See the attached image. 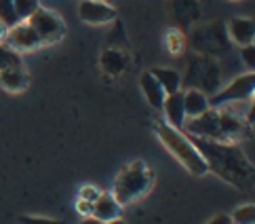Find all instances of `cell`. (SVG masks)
<instances>
[{"label": "cell", "instance_id": "obj_21", "mask_svg": "<svg viewBox=\"0 0 255 224\" xmlns=\"http://www.w3.org/2000/svg\"><path fill=\"white\" fill-rule=\"evenodd\" d=\"M6 68H21V59L17 55V51L0 44V72Z\"/></svg>", "mask_w": 255, "mask_h": 224}, {"label": "cell", "instance_id": "obj_3", "mask_svg": "<svg viewBox=\"0 0 255 224\" xmlns=\"http://www.w3.org/2000/svg\"><path fill=\"white\" fill-rule=\"evenodd\" d=\"M156 136L162 142V146H165L192 176L200 178L207 174L205 159L200 157V152L194 148L192 142L188 140V136H184L179 129L169 127L167 123H156Z\"/></svg>", "mask_w": 255, "mask_h": 224}, {"label": "cell", "instance_id": "obj_9", "mask_svg": "<svg viewBox=\"0 0 255 224\" xmlns=\"http://www.w3.org/2000/svg\"><path fill=\"white\" fill-rule=\"evenodd\" d=\"M4 40H6V47L13 51H34L42 44L38 34H36L28 23H21V21L13 25V28H8Z\"/></svg>", "mask_w": 255, "mask_h": 224}, {"label": "cell", "instance_id": "obj_15", "mask_svg": "<svg viewBox=\"0 0 255 224\" xmlns=\"http://www.w3.org/2000/svg\"><path fill=\"white\" fill-rule=\"evenodd\" d=\"M184 93V110H186V119H192V116L203 114L205 110H209V95H205L203 91H196V89H186Z\"/></svg>", "mask_w": 255, "mask_h": 224}, {"label": "cell", "instance_id": "obj_19", "mask_svg": "<svg viewBox=\"0 0 255 224\" xmlns=\"http://www.w3.org/2000/svg\"><path fill=\"white\" fill-rule=\"evenodd\" d=\"M230 220H232V224H253L255 222V208H253V203H247V205L236 208L230 214Z\"/></svg>", "mask_w": 255, "mask_h": 224}, {"label": "cell", "instance_id": "obj_25", "mask_svg": "<svg viewBox=\"0 0 255 224\" xmlns=\"http://www.w3.org/2000/svg\"><path fill=\"white\" fill-rule=\"evenodd\" d=\"M19 224H63L55 218H42V216H19Z\"/></svg>", "mask_w": 255, "mask_h": 224}, {"label": "cell", "instance_id": "obj_16", "mask_svg": "<svg viewBox=\"0 0 255 224\" xmlns=\"http://www.w3.org/2000/svg\"><path fill=\"white\" fill-rule=\"evenodd\" d=\"M141 89H143V95H145V100L150 102L152 108L160 110L167 93L162 91V87L158 85V80L154 78L150 72H143V74H141Z\"/></svg>", "mask_w": 255, "mask_h": 224}, {"label": "cell", "instance_id": "obj_4", "mask_svg": "<svg viewBox=\"0 0 255 224\" xmlns=\"http://www.w3.org/2000/svg\"><path fill=\"white\" fill-rule=\"evenodd\" d=\"M188 44L198 55H207L213 59L228 55L232 49V40L228 36L226 25L222 21H209L203 25H196V28L190 32Z\"/></svg>", "mask_w": 255, "mask_h": 224}, {"label": "cell", "instance_id": "obj_14", "mask_svg": "<svg viewBox=\"0 0 255 224\" xmlns=\"http://www.w3.org/2000/svg\"><path fill=\"white\" fill-rule=\"evenodd\" d=\"M99 64H102V70L106 74L110 76H118L123 74L127 70V55L121 51V49H106L102 53V59H99Z\"/></svg>", "mask_w": 255, "mask_h": 224}, {"label": "cell", "instance_id": "obj_28", "mask_svg": "<svg viewBox=\"0 0 255 224\" xmlns=\"http://www.w3.org/2000/svg\"><path fill=\"white\" fill-rule=\"evenodd\" d=\"M78 224H104V222H99L97 218H93V216H87V218H83Z\"/></svg>", "mask_w": 255, "mask_h": 224}, {"label": "cell", "instance_id": "obj_22", "mask_svg": "<svg viewBox=\"0 0 255 224\" xmlns=\"http://www.w3.org/2000/svg\"><path fill=\"white\" fill-rule=\"evenodd\" d=\"M13 6H15V13H17V17H19V21L28 19L36 8H40L38 0H13Z\"/></svg>", "mask_w": 255, "mask_h": 224}, {"label": "cell", "instance_id": "obj_13", "mask_svg": "<svg viewBox=\"0 0 255 224\" xmlns=\"http://www.w3.org/2000/svg\"><path fill=\"white\" fill-rule=\"evenodd\" d=\"M121 214H123V205H118L112 195L102 193L99 199L93 203V214L91 216L97 218L99 222H110V220L121 218Z\"/></svg>", "mask_w": 255, "mask_h": 224}, {"label": "cell", "instance_id": "obj_5", "mask_svg": "<svg viewBox=\"0 0 255 224\" xmlns=\"http://www.w3.org/2000/svg\"><path fill=\"white\" fill-rule=\"evenodd\" d=\"M220 83H222V70L213 57L198 55V53L190 55L186 74L181 76V87L196 89V91H203L205 95L211 97L215 91H220Z\"/></svg>", "mask_w": 255, "mask_h": 224}, {"label": "cell", "instance_id": "obj_18", "mask_svg": "<svg viewBox=\"0 0 255 224\" xmlns=\"http://www.w3.org/2000/svg\"><path fill=\"white\" fill-rule=\"evenodd\" d=\"M0 85L11 93H21L28 87V76L21 68H6L0 72Z\"/></svg>", "mask_w": 255, "mask_h": 224}, {"label": "cell", "instance_id": "obj_7", "mask_svg": "<svg viewBox=\"0 0 255 224\" xmlns=\"http://www.w3.org/2000/svg\"><path fill=\"white\" fill-rule=\"evenodd\" d=\"M25 23L38 34L42 44L59 42L63 38V34H66V25H63V21L53 11H47V8H36L28 19H25Z\"/></svg>", "mask_w": 255, "mask_h": 224}, {"label": "cell", "instance_id": "obj_23", "mask_svg": "<svg viewBox=\"0 0 255 224\" xmlns=\"http://www.w3.org/2000/svg\"><path fill=\"white\" fill-rule=\"evenodd\" d=\"M99 195H102V191H99V188L91 186V184H85V186L78 191V199L89 201V203H95V201L99 199Z\"/></svg>", "mask_w": 255, "mask_h": 224}, {"label": "cell", "instance_id": "obj_8", "mask_svg": "<svg viewBox=\"0 0 255 224\" xmlns=\"http://www.w3.org/2000/svg\"><path fill=\"white\" fill-rule=\"evenodd\" d=\"M171 15L177 28L181 32H188L200 19L203 8L198 0H171Z\"/></svg>", "mask_w": 255, "mask_h": 224}, {"label": "cell", "instance_id": "obj_11", "mask_svg": "<svg viewBox=\"0 0 255 224\" xmlns=\"http://www.w3.org/2000/svg\"><path fill=\"white\" fill-rule=\"evenodd\" d=\"M162 112L167 116V125L173 129H184L186 123V110H184V93H169L165 95V102H162Z\"/></svg>", "mask_w": 255, "mask_h": 224}, {"label": "cell", "instance_id": "obj_10", "mask_svg": "<svg viewBox=\"0 0 255 224\" xmlns=\"http://www.w3.org/2000/svg\"><path fill=\"white\" fill-rule=\"evenodd\" d=\"M78 15L83 21L93 23V25L116 19V11L112 6H108L104 0H83L78 6Z\"/></svg>", "mask_w": 255, "mask_h": 224}, {"label": "cell", "instance_id": "obj_17", "mask_svg": "<svg viewBox=\"0 0 255 224\" xmlns=\"http://www.w3.org/2000/svg\"><path fill=\"white\" fill-rule=\"evenodd\" d=\"M150 74L158 80V85L162 87V91H165L167 95L181 91V74L175 72V70H171V68H154V70H150Z\"/></svg>", "mask_w": 255, "mask_h": 224}, {"label": "cell", "instance_id": "obj_1", "mask_svg": "<svg viewBox=\"0 0 255 224\" xmlns=\"http://www.w3.org/2000/svg\"><path fill=\"white\" fill-rule=\"evenodd\" d=\"M194 148L205 159L207 172L222 178L224 182L232 184L241 191H251L253 188V165L245 155V150L239 144L230 142H213L196 136H188Z\"/></svg>", "mask_w": 255, "mask_h": 224}, {"label": "cell", "instance_id": "obj_26", "mask_svg": "<svg viewBox=\"0 0 255 224\" xmlns=\"http://www.w3.org/2000/svg\"><path fill=\"white\" fill-rule=\"evenodd\" d=\"M76 212H78L83 218H87V216H91V214H93V203L78 199V201H76Z\"/></svg>", "mask_w": 255, "mask_h": 224}, {"label": "cell", "instance_id": "obj_20", "mask_svg": "<svg viewBox=\"0 0 255 224\" xmlns=\"http://www.w3.org/2000/svg\"><path fill=\"white\" fill-rule=\"evenodd\" d=\"M0 21H2L6 28H13V25L19 23V17L15 13L13 0H0Z\"/></svg>", "mask_w": 255, "mask_h": 224}, {"label": "cell", "instance_id": "obj_2", "mask_svg": "<svg viewBox=\"0 0 255 224\" xmlns=\"http://www.w3.org/2000/svg\"><path fill=\"white\" fill-rule=\"evenodd\" d=\"M154 186V172L143 163V161H133L125 165L121 174L114 180L112 197L118 205H129L141 197Z\"/></svg>", "mask_w": 255, "mask_h": 224}, {"label": "cell", "instance_id": "obj_6", "mask_svg": "<svg viewBox=\"0 0 255 224\" xmlns=\"http://www.w3.org/2000/svg\"><path fill=\"white\" fill-rule=\"evenodd\" d=\"M253 93H255V74L247 72L243 76H236L232 83H228V87L220 89V91H215L209 97V108H222V106L232 102L251 100Z\"/></svg>", "mask_w": 255, "mask_h": 224}, {"label": "cell", "instance_id": "obj_29", "mask_svg": "<svg viewBox=\"0 0 255 224\" xmlns=\"http://www.w3.org/2000/svg\"><path fill=\"white\" fill-rule=\"evenodd\" d=\"M6 32H8V28H6V25H4L2 21H0V40H4V36H6Z\"/></svg>", "mask_w": 255, "mask_h": 224}, {"label": "cell", "instance_id": "obj_27", "mask_svg": "<svg viewBox=\"0 0 255 224\" xmlns=\"http://www.w3.org/2000/svg\"><path fill=\"white\" fill-rule=\"evenodd\" d=\"M207 224H232V220L228 214H217V216H213Z\"/></svg>", "mask_w": 255, "mask_h": 224}, {"label": "cell", "instance_id": "obj_24", "mask_svg": "<svg viewBox=\"0 0 255 224\" xmlns=\"http://www.w3.org/2000/svg\"><path fill=\"white\" fill-rule=\"evenodd\" d=\"M241 57L245 61V66L253 70L255 68V44H245V47H241Z\"/></svg>", "mask_w": 255, "mask_h": 224}, {"label": "cell", "instance_id": "obj_12", "mask_svg": "<svg viewBox=\"0 0 255 224\" xmlns=\"http://www.w3.org/2000/svg\"><path fill=\"white\" fill-rule=\"evenodd\" d=\"M226 32H228V36H230L232 42L245 47V44H253L255 23H253V19H247V17H232L226 25Z\"/></svg>", "mask_w": 255, "mask_h": 224}, {"label": "cell", "instance_id": "obj_30", "mask_svg": "<svg viewBox=\"0 0 255 224\" xmlns=\"http://www.w3.org/2000/svg\"><path fill=\"white\" fill-rule=\"evenodd\" d=\"M104 224H127L125 220H121V218H116V220H110V222H104Z\"/></svg>", "mask_w": 255, "mask_h": 224}]
</instances>
